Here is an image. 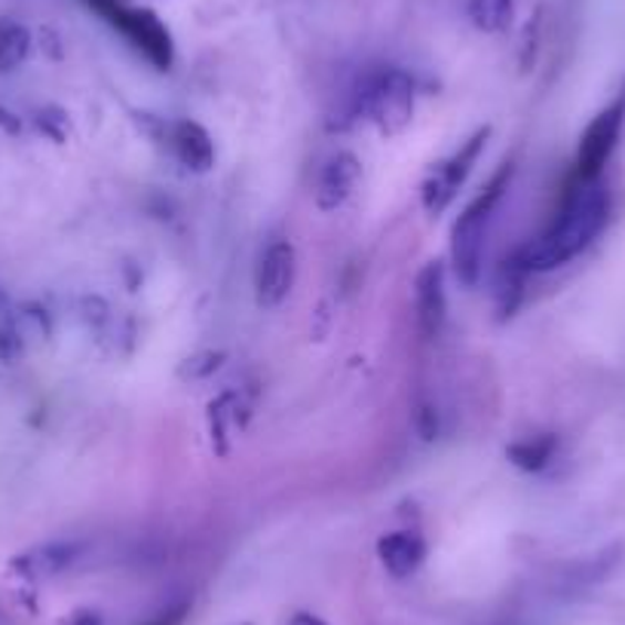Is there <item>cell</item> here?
Segmentation results:
<instances>
[{
	"label": "cell",
	"instance_id": "7",
	"mask_svg": "<svg viewBox=\"0 0 625 625\" xmlns=\"http://www.w3.org/2000/svg\"><path fill=\"white\" fill-rule=\"evenodd\" d=\"M294 277H298V252L289 240L270 242L258 261L254 270V298L258 306L273 310L280 306L294 289Z\"/></svg>",
	"mask_w": 625,
	"mask_h": 625
},
{
	"label": "cell",
	"instance_id": "8",
	"mask_svg": "<svg viewBox=\"0 0 625 625\" xmlns=\"http://www.w3.org/2000/svg\"><path fill=\"white\" fill-rule=\"evenodd\" d=\"M414 306H417V329L426 341L439 337L448 322V292H445V264L429 261L414 280Z\"/></svg>",
	"mask_w": 625,
	"mask_h": 625
},
{
	"label": "cell",
	"instance_id": "10",
	"mask_svg": "<svg viewBox=\"0 0 625 625\" xmlns=\"http://www.w3.org/2000/svg\"><path fill=\"white\" fill-rule=\"evenodd\" d=\"M166 147L175 154V160L185 166L187 173L206 175L215 166V142L206 133V126L197 121H175L169 123V138Z\"/></svg>",
	"mask_w": 625,
	"mask_h": 625
},
{
	"label": "cell",
	"instance_id": "4",
	"mask_svg": "<svg viewBox=\"0 0 625 625\" xmlns=\"http://www.w3.org/2000/svg\"><path fill=\"white\" fill-rule=\"evenodd\" d=\"M93 13L105 19L107 25L117 28L138 53L145 55L157 71H169L175 62V43L169 28L163 25L157 13L135 10L126 0H83Z\"/></svg>",
	"mask_w": 625,
	"mask_h": 625
},
{
	"label": "cell",
	"instance_id": "12",
	"mask_svg": "<svg viewBox=\"0 0 625 625\" xmlns=\"http://www.w3.org/2000/svg\"><path fill=\"white\" fill-rule=\"evenodd\" d=\"M377 559L384 564V571L393 580H408L420 571V564L426 559V543L420 533L414 531H396L384 533L377 540Z\"/></svg>",
	"mask_w": 625,
	"mask_h": 625
},
{
	"label": "cell",
	"instance_id": "24",
	"mask_svg": "<svg viewBox=\"0 0 625 625\" xmlns=\"http://www.w3.org/2000/svg\"><path fill=\"white\" fill-rule=\"evenodd\" d=\"M7 306H10V298H7V289L0 285V316H7Z\"/></svg>",
	"mask_w": 625,
	"mask_h": 625
},
{
	"label": "cell",
	"instance_id": "20",
	"mask_svg": "<svg viewBox=\"0 0 625 625\" xmlns=\"http://www.w3.org/2000/svg\"><path fill=\"white\" fill-rule=\"evenodd\" d=\"M187 613H190V601H178L173 607L160 611L154 619H147L145 625H185Z\"/></svg>",
	"mask_w": 625,
	"mask_h": 625
},
{
	"label": "cell",
	"instance_id": "2",
	"mask_svg": "<svg viewBox=\"0 0 625 625\" xmlns=\"http://www.w3.org/2000/svg\"><path fill=\"white\" fill-rule=\"evenodd\" d=\"M512 163H503L488 185L481 187V194L466 206L463 212L457 215L451 227V264L454 277L466 289H476L485 270V242H488V225L497 209V202L503 200L512 181Z\"/></svg>",
	"mask_w": 625,
	"mask_h": 625
},
{
	"label": "cell",
	"instance_id": "19",
	"mask_svg": "<svg viewBox=\"0 0 625 625\" xmlns=\"http://www.w3.org/2000/svg\"><path fill=\"white\" fill-rule=\"evenodd\" d=\"M225 365V353H197V356H190V360L181 365V377H209L215 374L218 368Z\"/></svg>",
	"mask_w": 625,
	"mask_h": 625
},
{
	"label": "cell",
	"instance_id": "14",
	"mask_svg": "<svg viewBox=\"0 0 625 625\" xmlns=\"http://www.w3.org/2000/svg\"><path fill=\"white\" fill-rule=\"evenodd\" d=\"M31 53V31L22 22L0 19V74L15 71Z\"/></svg>",
	"mask_w": 625,
	"mask_h": 625
},
{
	"label": "cell",
	"instance_id": "17",
	"mask_svg": "<svg viewBox=\"0 0 625 625\" xmlns=\"http://www.w3.org/2000/svg\"><path fill=\"white\" fill-rule=\"evenodd\" d=\"M34 123H38V129H41L50 142H55V145H62L67 138V133H71V121H67V114L62 111V107L55 105H46L38 111V117H34Z\"/></svg>",
	"mask_w": 625,
	"mask_h": 625
},
{
	"label": "cell",
	"instance_id": "16",
	"mask_svg": "<svg viewBox=\"0 0 625 625\" xmlns=\"http://www.w3.org/2000/svg\"><path fill=\"white\" fill-rule=\"evenodd\" d=\"M25 337L19 334L13 322H3L0 325V377L7 372H13L15 365L25 356Z\"/></svg>",
	"mask_w": 625,
	"mask_h": 625
},
{
	"label": "cell",
	"instance_id": "23",
	"mask_svg": "<svg viewBox=\"0 0 625 625\" xmlns=\"http://www.w3.org/2000/svg\"><path fill=\"white\" fill-rule=\"evenodd\" d=\"M289 625H329V623L320 619L316 613H294L292 619H289Z\"/></svg>",
	"mask_w": 625,
	"mask_h": 625
},
{
	"label": "cell",
	"instance_id": "6",
	"mask_svg": "<svg viewBox=\"0 0 625 625\" xmlns=\"http://www.w3.org/2000/svg\"><path fill=\"white\" fill-rule=\"evenodd\" d=\"M625 123V93L611 102L601 111L595 121L585 126V133L580 135V147H576V178L580 181H598L604 166L613 157V150L619 145Z\"/></svg>",
	"mask_w": 625,
	"mask_h": 625
},
{
	"label": "cell",
	"instance_id": "5",
	"mask_svg": "<svg viewBox=\"0 0 625 625\" xmlns=\"http://www.w3.org/2000/svg\"><path fill=\"white\" fill-rule=\"evenodd\" d=\"M488 138H491V126H479L448 160H441L433 173L426 175L424 187H420V202H424L426 212L441 215L451 206L454 197L460 194V187L466 185V178L476 169Z\"/></svg>",
	"mask_w": 625,
	"mask_h": 625
},
{
	"label": "cell",
	"instance_id": "22",
	"mask_svg": "<svg viewBox=\"0 0 625 625\" xmlns=\"http://www.w3.org/2000/svg\"><path fill=\"white\" fill-rule=\"evenodd\" d=\"M0 129H7L10 135H19V133H22V121L15 117L13 111L0 107Z\"/></svg>",
	"mask_w": 625,
	"mask_h": 625
},
{
	"label": "cell",
	"instance_id": "1",
	"mask_svg": "<svg viewBox=\"0 0 625 625\" xmlns=\"http://www.w3.org/2000/svg\"><path fill=\"white\" fill-rule=\"evenodd\" d=\"M607 215H611L607 187L601 181L576 178L571 190L564 194L555 225L549 227L543 237L521 246L512 258L524 273H552L559 267L571 264L576 254H583L598 240V233L607 225Z\"/></svg>",
	"mask_w": 625,
	"mask_h": 625
},
{
	"label": "cell",
	"instance_id": "3",
	"mask_svg": "<svg viewBox=\"0 0 625 625\" xmlns=\"http://www.w3.org/2000/svg\"><path fill=\"white\" fill-rule=\"evenodd\" d=\"M414 98H417V93H414V81L408 71L381 67L362 81L356 105H360L362 117L374 123L377 133L384 138H393V135H402L412 126Z\"/></svg>",
	"mask_w": 625,
	"mask_h": 625
},
{
	"label": "cell",
	"instance_id": "11",
	"mask_svg": "<svg viewBox=\"0 0 625 625\" xmlns=\"http://www.w3.org/2000/svg\"><path fill=\"white\" fill-rule=\"evenodd\" d=\"M81 555L77 543H43L28 549L22 555L10 561V571L22 576L25 583H41V580H53L62 571H67Z\"/></svg>",
	"mask_w": 625,
	"mask_h": 625
},
{
	"label": "cell",
	"instance_id": "18",
	"mask_svg": "<svg viewBox=\"0 0 625 625\" xmlns=\"http://www.w3.org/2000/svg\"><path fill=\"white\" fill-rule=\"evenodd\" d=\"M414 429H417V436L424 441L439 439V412H436L433 402H420L414 408Z\"/></svg>",
	"mask_w": 625,
	"mask_h": 625
},
{
	"label": "cell",
	"instance_id": "13",
	"mask_svg": "<svg viewBox=\"0 0 625 625\" xmlns=\"http://www.w3.org/2000/svg\"><path fill=\"white\" fill-rule=\"evenodd\" d=\"M555 448H559V439H555V436H537V439L512 441V445L506 448V457H509V463H515L519 469H524V472H540V469L552 463Z\"/></svg>",
	"mask_w": 625,
	"mask_h": 625
},
{
	"label": "cell",
	"instance_id": "15",
	"mask_svg": "<svg viewBox=\"0 0 625 625\" xmlns=\"http://www.w3.org/2000/svg\"><path fill=\"white\" fill-rule=\"evenodd\" d=\"M515 0H469V19L485 34H500L512 25Z\"/></svg>",
	"mask_w": 625,
	"mask_h": 625
},
{
	"label": "cell",
	"instance_id": "21",
	"mask_svg": "<svg viewBox=\"0 0 625 625\" xmlns=\"http://www.w3.org/2000/svg\"><path fill=\"white\" fill-rule=\"evenodd\" d=\"M62 625H105V619H102V613L98 611L81 607V611H74L71 616H65V623Z\"/></svg>",
	"mask_w": 625,
	"mask_h": 625
},
{
	"label": "cell",
	"instance_id": "9",
	"mask_svg": "<svg viewBox=\"0 0 625 625\" xmlns=\"http://www.w3.org/2000/svg\"><path fill=\"white\" fill-rule=\"evenodd\" d=\"M362 163L350 150H337L329 163L322 166L320 185H316V209L320 212H337L360 185Z\"/></svg>",
	"mask_w": 625,
	"mask_h": 625
}]
</instances>
